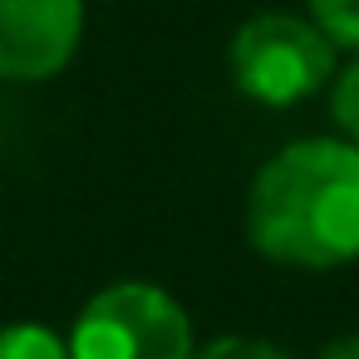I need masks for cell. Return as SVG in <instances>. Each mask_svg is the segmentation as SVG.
Returning <instances> with one entry per match:
<instances>
[{"instance_id":"obj_7","label":"cell","mask_w":359,"mask_h":359,"mask_svg":"<svg viewBox=\"0 0 359 359\" xmlns=\"http://www.w3.org/2000/svg\"><path fill=\"white\" fill-rule=\"evenodd\" d=\"M330 114H334V123H339L349 138H359V60L339 74L334 94H330Z\"/></svg>"},{"instance_id":"obj_2","label":"cell","mask_w":359,"mask_h":359,"mask_svg":"<svg viewBox=\"0 0 359 359\" xmlns=\"http://www.w3.org/2000/svg\"><path fill=\"white\" fill-rule=\"evenodd\" d=\"M330 45L334 40L315 20L261 11L231 35V50H226L231 84L266 109H290V104L310 99L315 89H325V79L334 74Z\"/></svg>"},{"instance_id":"obj_8","label":"cell","mask_w":359,"mask_h":359,"mask_svg":"<svg viewBox=\"0 0 359 359\" xmlns=\"http://www.w3.org/2000/svg\"><path fill=\"white\" fill-rule=\"evenodd\" d=\"M192 359H295V354H285V349H276V344H266V339H241V334H226V339H212L202 354H192Z\"/></svg>"},{"instance_id":"obj_3","label":"cell","mask_w":359,"mask_h":359,"mask_svg":"<svg viewBox=\"0 0 359 359\" xmlns=\"http://www.w3.org/2000/svg\"><path fill=\"white\" fill-rule=\"evenodd\" d=\"M192 325L182 305L148 280L104 285L74 320L69 359H192Z\"/></svg>"},{"instance_id":"obj_5","label":"cell","mask_w":359,"mask_h":359,"mask_svg":"<svg viewBox=\"0 0 359 359\" xmlns=\"http://www.w3.org/2000/svg\"><path fill=\"white\" fill-rule=\"evenodd\" d=\"M0 359H69V344L45 325H6L0 330Z\"/></svg>"},{"instance_id":"obj_6","label":"cell","mask_w":359,"mask_h":359,"mask_svg":"<svg viewBox=\"0 0 359 359\" xmlns=\"http://www.w3.org/2000/svg\"><path fill=\"white\" fill-rule=\"evenodd\" d=\"M310 15L334 45L359 50V0H310Z\"/></svg>"},{"instance_id":"obj_1","label":"cell","mask_w":359,"mask_h":359,"mask_svg":"<svg viewBox=\"0 0 359 359\" xmlns=\"http://www.w3.org/2000/svg\"><path fill=\"white\" fill-rule=\"evenodd\" d=\"M251 246L295 271H330L359 256V148L305 138L280 148L246 197Z\"/></svg>"},{"instance_id":"obj_9","label":"cell","mask_w":359,"mask_h":359,"mask_svg":"<svg viewBox=\"0 0 359 359\" xmlns=\"http://www.w3.org/2000/svg\"><path fill=\"white\" fill-rule=\"evenodd\" d=\"M320 359H359V334H344V339H330L320 349Z\"/></svg>"},{"instance_id":"obj_4","label":"cell","mask_w":359,"mask_h":359,"mask_svg":"<svg viewBox=\"0 0 359 359\" xmlns=\"http://www.w3.org/2000/svg\"><path fill=\"white\" fill-rule=\"evenodd\" d=\"M84 35V0H0V79L60 74Z\"/></svg>"}]
</instances>
